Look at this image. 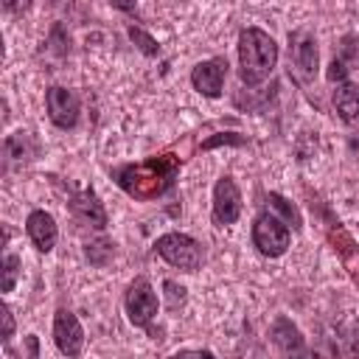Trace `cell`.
Wrapping results in <instances>:
<instances>
[{
	"label": "cell",
	"mask_w": 359,
	"mask_h": 359,
	"mask_svg": "<svg viewBox=\"0 0 359 359\" xmlns=\"http://www.w3.org/2000/svg\"><path fill=\"white\" fill-rule=\"evenodd\" d=\"M25 230H28V238L34 241V247H36L39 252L53 250V244H56V222H53L50 213L34 210V213L28 216V222H25Z\"/></svg>",
	"instance_id": "cell-11"
},
{
	"label": "cell",
	"mask_w": 359,
	"mask_h": 359,
	"mask_svg": "<svg viewBox=\"0 0 359 359\" xmlns=\"http://www.w3.org/2000/svg\"><path fill=\"white\" fill-rule=\"evenodd\" d=\"M157 252L171 264V266H180L185 272H196L202 266V247L191 238V236H182V233H165L157 238Z\"/></svg>",
	"instance_id": "cell-4"
},
{
	"label": "cell",
	"mask_w": 359,
	"mask_h": 359,
	"mask_svg": "<svg viewBox=\"0 0 359 359\" xmlns=\"http://www.w3.org/2000/svg\"><path fill=\"white\" fill-rule=\"evenodd\" d=\"M129 36L137 42V48H140L146 56H154V53H157V42H154L146 31H140V28H129Z\"/></svg>",
	"instance_id": "cell-19"
},
{
	"label": "cell",
	"mask_w": 359,
	"mask_h": 359,
	"mask_svg": "<svg viewBox=\"0 0 359 359\" xmlns=\"http://www.w3.org/2000/svg\"><path fill=\"white\" fill-rule=\"evenodd\" d=\"M53 339H56V348L65 356H79L81 353L84 331H81L76 314H70L67 309H59L56 317H53Z\"/></svg>",
	"instance_id": "cell-7"
},
{
	"label": "cell",
	"mask_w": 359,
	"mask_h": 359,
	"mask_svg": "<svg viewBox=\"0 0 359 359\" xmlns=\"http://www.w3.org/2000/svg\"><path fill=\"white\" fill-rule=\"evenodd\" d=\"M112 3H115L118 8H123V11H129V8L135 6V0H112Z\"/></svg>",
	"instance_id": "cell-22"
},
{
	"label": "cell",
	"mask_w": 359,
	"mask_h": 359,
	"mask_svg": "<svg viewBox=\"0 0 359 359\" xmlns=\"http://www.w3.org/2000/svg\"><path fill=\"white\" fill-rule=\"evenodd\" d=\"M289 42H292V62L300 70V76L314 79V73H317V42H314V36L309 31H294L289 36Z\"/></svg>",
	"instance_id": "cell-10"
},
{
	"label": "cell",
	"mask_w": 359,
	"mask_h": 359,
	"mask_svg": "<svg viewBox=\"0 0 359 359\" xmlns=\"http://www.w3.org/2000/svg\"><path fill=\"white\" fill-rule=\"evenodd\" d=\"M177 174H180V157L157 154V157H149L143 163H132V165L118 168L115 180L129 196L146 202V199H157L160 194H165L174 185Z\"/></svg>",
	"instance_id": "cell-1"
},
{
	"label": "cell",
	"mask_w": 359,
	"mask_h": 359,
	"mask_svg": "<svg viewBox=\"0 0 359 359\" xmlns=\"http://www.w3.org/2000/svg\"><path fill=\"white\" fill-rule=\"evenodd\" d=\"M289 224L283 219H278L275 213H261L252 224V244L258 247L261 255L278 258L289 250Z\"/></svg>",
	"instance_id": "cell-3"
},
{
	"label": "cell",
	"mask_w": 359,
	"mask_h": 359,
	"mask_svg": "<svg viewBox=\"0 0 359 359\" xmlns=\"http://www.w3.org/2000/svg\"><path fill=\"white\" fill-rule=\"evenodd\" d=\"M353 65H359V36H353V34H345V36L339 39L337 56H334V62H331L328 79H331V81H342Z\"/></svg>",
	"instance_id": "cell-12"
},
{
	"label": "cell",
	"mask_w": 359,
	"mask_h": 359,
	"mask_svg": "<svg viewBox=\"0 0 359 359\" xmlns=\"http://www.w3.org/2000/svg\"><path fill=\"white\" fill-rule=\"evenodd\" d=\"M0 317H3V339H8L14 334V320H11L8 306H0Z\"/></svg>",
	"instance_id": "cell-20"
},
{
	"label": "cell",
	"mask_w": 359,
	"mask_h": 359,
	"mask_svg": "<svg viewBox=\"0 0 359 359\" xmlns=\"http://www.w3.org/2000/svg\"><path fill=\"white\" fill-rule=\"evenodd\" d=\"M17 272H20V258L8 252V255L3 258V292H11V289H14Z\"/></svg>",
	"instance_id": "cell-18"
},
{
	"label": "cell",
	"mask_w": 359,
	"mask_h": 359,
	"mask_svg": "<svg viewBox=\"0 0 359 359\" xmlns=\"http://www.w3.org/2000/svg\"><path fill=\"white\" fill-rule=\"evenodd\" d=\"M272 339H275V345H278L280 351H286V353L303 348L300 331H297V328L292 325V320H286V317H278V320L272 323Z\"/></svg>",
	"instance_id": "cell-16"
},
{
	"label": "cell",
	"mask_w": 359,
	"mask_h": 359,
	"mask_svg": "<svg viewBox=\"0 0 359 359\" xmlns=\"http://www.w3.org/2000/svg\"><path fill=\"white\" fill-rule=\"evenodd\" d=\"M266 202H269V208H272V210H275V213H278V216H280L292 230H300V227H303V219H300L297 208H294L289 199H283L280 194H269V196H266Z\"/></svg>",
	"instance_id": "cell-17"
},
{
	"label": "cell",
	"mask_w": 359,
	"mask_h": 359,
	"mask_svg": "<svg viewBox=\"0 0 359 359\" xmlns=\"http://www.w3.org/2000/svg\"><path fill=\"white\" fill-rule=\"evenodd\" d=\"M224 76H227V62L224 59H208V62H199L191 73V84L208 95V98H216L222 93V84H224Z\"/></svg>",
	"instance_id": "cell-9"
},
{
	"label": "cell",
	"mask_w": 359,
	"mask_h": 359,
	"mask_svg": "<svg viewBox=\"0 0 359 359\" xmlns=\"http://www.w3.org/2000/svg\"><path fill=\"white\" fill-rule=\"evenodd\" d=\"M6 3V8L11 11V14H22V11H28L31 8V3L34 0H3Z\"/></svg>",
	"instance_id": "cell-21"
},
{
	"label": "cell",
	"mask_w": 359,
	"mask_h": 359,
	"mask_svg": "<svg viewBox=\"0 0 359 359\" xmlns=\"http://www.w3.org/2000/svg\"><path fill=\"white\" fill-rule=\"evenodd\" d=\"M278 62L275 39L261 28H244L238 34V73L244 84H261Z\"/></svg>",
	"instance_id": "cell-2"
},
{
	"label": "cell",
	"mask_w": 359,
	"mask_h": 359,
	"mask_svg": "<svg viewBox=\"0 0 359 359\" xmlns=\"http://www.w3.org/2000/svg\"><path fill=\"white\" fill-rule=\"evenodd\" d=\"M241 213V194L230 177H222L213 188V219L216 224H233Z\"/></svg>",
	"instance_id": "cell-8"
},
{
	"label": "cell",
	"mask_w": 359,
	"mask_h": 359,
	"mask_svg": "<svg viewBox=\"0 0 359 359\" xmlns=\"http://www.w3.org/2000/svg\"><path fill=\"white\" fill-rule=\"evenodd\" d=\"M48 115L59 129H73L79 121V95L67 87H50L45 95Z\"/></svg>",
	"instance_id": "cell-6"
},
{
	"label": "cell",
	"mask_w": 359,
	"mask_h": 359,
	"mask_svg": "<svg viewBox=\"0 0 359 359\" xmlns=\"http://www.w3.org/2000/svg\"><path fill=\"white\" fill-rule=\"evenodd\" d=\"M70 208H73V213H76L81 222H87V224H93V227H104V224H107V210H104V205L98 202V196H95L93 191L76 194L73 202H70Z\"/></svg>",
	"instance_id": "cell-13"
},
{
	"label": "cell",
	"mask_w": 359,
	"mask_h": 359,
	"mask_svg": "<svg viewBox=\"0 0 359 359\" xmlns=\"http://www.w3.org/2000/svg\"><path fill=\"white\" fill-rule=\"evenodd\" d=\"M126 314L132 325L146 328L157 314V294L146 278H135L126 289Z\"/></svg>",
	"instance_id": "cell-5"
},
{
	"label": "cell",
	"mask_w": 359,
	"mask_h": 359,
	"mask_svg": "<svg viewBox=\"0 0 359 359\" xmlns=\"http://www.w3.org/2000/svg\"><path fill=\"white\" fill-rule=\"evenodd\" d=\"M328 238H331L334 250H339V255H342V261L348 264V269H351L353 275H359V252L353 250L356 244H353V238L339 227V222H331V224H328Z\"/></svg>",
	"instance_id": "cell-15"
},
{
	"label": "cell",
	"mask_w": 359,
	"mask_h": 359,
	"mask_svg": "<svg viewBox=\"0 0 359 359\" xmlns=\"http://www.w3.org/2000/svg\"><path fill=\"white\" fill-rule=\"evenodd\" d=\"M334 109L345 123H359V87L356 84H339L334 90Z\"/></svg>",
	"instance_id": "cell-14"
}]
</instances>
